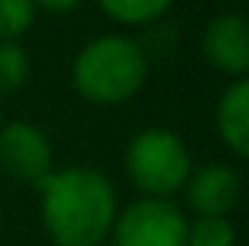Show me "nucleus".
Wrapping results in <instances>:
<instances>
[{
  "instance_id": "obj_3",
  "label": "nucleus",
  "mask_w": 249,
  "mask_h": 246,
  "mask_svg": "<svg viewBox=\"0 0 249 246\" xmlns=\"http://www.w3.org/2000/svg\"><path fill=\"white\" fill-rule=\"evenodd\" d=\"M126 174L148 199H167L183 190L193 174L186 142L161 126L142 129L126 145Z\"/></svg>"
},
{
  "instance_id": "obj_8",
  "label": "nucleus",
  "mask_w": 249,
  "mask_h": 246,
  "mask_svg": "<svg viewBox=\"0 0 249 246\" xmlns=\"http://www.w3.org/2000/svg\"><path fill=\"white\" fill-rule=\"evenodd\" d=\"M218 133L233 155H249V82L237 79L218 105Z\"/></svg>"
},
{
  "instance_id": "obj_6",
  "label": "nucleus",
  "mask_w": 249,
  "mask_h": 246,
  "mask_svg": "<svg viewBox=\"0 0 249 246\" xmlns=\"http://www.w3.org/2000/svg\"><path fill=\"white\" fill-rule=\"evenodd\" d=\"M189 209L199 218H227L240 202V174L231 164H205L186 180Z\"/></svg>"
},
{
  "instance_id": "obj_13",
  "label": "nucleus",
  "mask_w": 249,
  "mask_h": 246,
  "mask_svg": "<svg viewBox=\"0 0 249 246\" xmlns=\"http://www.w3.org/2000/svg\"><path fill=\"white\" fill-rule=\"evenodd\" d=\"M35 6H44V10H51V13H67V10H73L79 0H32Z\"/></svg>"
},
{
  "instance_id": "obj_5",
  "label": "nucleus",
  "mask_w": 249,
  "mask_h": 246,
  "mask_svg": "<svg viewBox=\"0 0 249 246\" xmlns=\"http://www.w3.org/2000/svg\"><path fill=\"white\" fill-rule=\"evenodd\" d=\"M51 161H54L51 142L35 123L13 120L0 129V167L10 177L41 186V180L51 174Z\"/></svg>"
},
{
  "instance_id": "obj_10",
  "label": "nucleus",
  "mask_w": 249,
  "mask_h": 246,
  "mask_svg": "<svg viewBox=\"0 0 249 246\" xmlns=\"http://www.w3.org/2000/svg\"><path fill=\"white\" fill-rule=\"evenodd\" d=\"M186 246H237V228L227 218H196L186 224Z\"/></svg>"
},
{
  "instance_id": "obj_2",
  "label": "nucleus",
  "mask_w": 249,
  "mask_h": 246,
  "mask_svg": "<svg viewBox=\"0 0 249 246\" xmlns=\"http://www.w3.org/2000/svg\"><path fill=\"white\" fill-rule=\"evenodd\" d=\"M148 60L133 38L104 35L89 41L73 63V86L95 105H120L145 82Z\"/></svg>"
},
{
  "instance_id": "obj_9",
  "label": "nucleus",
  "mask_w": 249,
  "mask_h": 246,
  "mask_svg": "<svg viewBox=\"0 0 249 246\" xmlns=\"http://www.w3.org/2000/svg\"><path fill=\"white\" fill-rule=\"evenodd\" d=\"M174 0H98L104 13L117 22H126V25H145L152 19L164 16L167 6Z\"/></svg>"
},
{
  "instance_id": "obj_11",
  "label": "nucleus",
  "mask_w": 249,
  "mask_h": 246,
  "mask_svg": "<svg viewBox=\"0 0 249 246\" xmlns=\"http://www.w3.org/2000/svg\"><path fill=\"white\" fill-rule=\"evenodd\" d=\"M29 76V54L16 41H0V95L16 92Z\"/></svg>"
},
{
  "instance_id": "obj_1",
  "label": "nucleus",
  "mask_w": 249,
  "mask_h": 246,
  "mask_svg": "<svg viewBox=\"0 0 249 246\" xmlns=\"http://www.w3.org/2000/svg\"><path fill=\"white\" fill-rule=\"evenodd\" d=\"M41 224L54 246H101L117 218L114 183L95 167H63L41 180Z\"/></svg>"
},
{
  "instance_id": "obj_7",
  "label": "nucleus",
  "mask_w": 249,
  "mask_h": 246,
  "mask_svg": "<svg viewBox=\"0 0 249 246\" xmlns=\"http://www.w3.org/2000/svg\"><path fill=\"white\" fill-rule=\"evenodd\" d=\"M202 54L214 70L243 79L249 70V29L243 16H214L202 35Z\"/></svg>"
},
{
  "instance_id": "obj_12",
  "label": "nucleus",
  "mask_w": 249,
  "mask_h": 246,
  "mask_svg": "<svg viewBox=\"0 0 249 246\" xmlns=\"http://www.w3.org/2000/svg\"><path fill=\"white\" fill-rule=\"evenodd\" d=\"M35 19L32 0H0V41H16Z\"/></svg>"
},
{
  "instance_id": "obj_4",
  "label": "nucleus",
  "mask_w": 249,
  "mask_h": 246,
  "mask_svg": "<svg viewBox=\"0 0 249 246\" xmlns=\"http://www.w3.org/2000/svg\"><path fill=\"white\" fill-rule=\"evenodd\" d=\"M186 218L170 199H139L114 218L110 246H186Z\"/></svg>"
}]
</instances>
